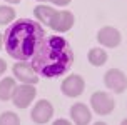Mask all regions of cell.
I'll use <instances>...</instances> for the list:
<instances>
[{
	"instance_id": "6da1fadb",
	"label": "cell",
	"mask_w": 127,
	"mask_h": 125,
	"mask_svg": "<svg viewBox=\"0 0 127 125\" xmlns=\"http://www.w3.org/2000/svg\"><path fill=\"white\" fill-rule=\"evenodd\" d=\"M30 65L44 78H57L67 74L74 65V52L69 40L60 35H47L30 58Z\"/></svg>"
},
{
	"instance_id": "7a4b0ae2",
	"label": "cell",
	"mask_w": 127,
	"mask_h": 125,
	"mask_svg": "<svg viewBox=\"0 0 127 125\" xmlns=\"http://www.w3.org/2000/svg\"><path fill=\"white\" fill-rule=\"evenodd\" d=\"M45 38L44 27L30 19H20L12 22L3 35L7 53L15 60H29L37 52L38 45Z\"/></svg>"
},
{
	"instance_id": "3957f363",
	"label": "cell",
	"mask_w": 127,
	"mask_h": 125,
	"mask_svg": "<svg viewBox=\"0 0 127 125\" xmlns=\"http://www.w3.org/2000/svg\"><path fill=\"white\" fill-rule=\"evenodd\" d=\"M35 95H37V90H35L33 85H30V83H22V85H15L10 100L13 102V105L17 107V108H27L33 102Z\"/></svg>"
},
{
	"instance_id": "277c9868",
	"label": "cell",
	"mask_w": 127,
	"mask_h": 125,
	"mask_svg": "<svg viewBox=\"0 0 127 125\" xmlns=\"http://www.w3.org/2000/svg\"><path fill=\"white\" fill-rule=\"evenodd\" d=\"M12 72H13V77L19 82H22V83L35 85V83L40 80V77L33 72V69H32V65H30L29 60H17L12 67Z\"/></svg>"
},
{
	"instance_id": "5b68a950",
	"label": "cell",
	"mask_w": 127,
	"mask_h": 125,
	"mask_svg": "<svg viewBox=\"0 0 127 125\" xmlns=\"http://www.w3.org/2000/svg\"><path fill=\"white\" fill-rule=\"evenodd\" d=\"M74 22H75V17H74L72 12H69V10H55V13L52 15L50 22H49V27L54 32L64 33V32H69L74 27Z\"/></svg>"
},
{
	"instance_id": "8992f818",
	"label": "cell",
	"mask_w": 127,
	"mask_h": 125,
	"mask_svg": "<svg viewBox=\"0 0 127 125\" xmlns=\"http://www.w3.org/2000/svg\"><path fill=\"white\" fill-rule=\"evenodd\" d=\"M104 83L114 94H124L127 88V77L119 69H110L104 75Z\"/></svg>"
},
{
	"instance_id": "52a82bcc",
	"label": "cell",
	"mask_w": 127,
	"mask_h": 125,
	"mask_svg": "<svg viewBox=\"0 0 127 125\" xmlns=\"http://www.w3.org/2000/svg\"><path fill=\"white\" fill-rule=\"evenodd\" d=\"M60 90L65 97H70V99H75V97H80L85 90V82L79 74H72L69 75L65 80L62 82L60 85Z\"/></svg>"
},
{
	"instance_id": "ba28073f",
	"label": "cell",
	"mask_w": 127,
	"mask_h": 125,
	"mask_svg": "<svg viewBox=\"0 0 127 125\" xmlns=\"http://www.w3.org/2000/svg\"><path fill=\"white\" fill-rule=\"evenodd\" d=\"M90 105H92V110L95 113H99V115H109L114 110L115 102L107 92H95L90 97Z\"/></svg>"
},
{
	"instance_id": "9c48e42d",
	"label": "cell",
	"mask_w": 127,
	"mask_h": 125,
	"mask_svg": "<svg viewBox=\"0 0 127 125\" xmlns=\"http://www.w3.org/2000/svg\"><path fill=\"white\" fill-rule=\"evenodd\" d=\"M52 115H54V107L49 100H38L32 108V120L38 125L47 124L52 119Z\"/></svg>"
},
{
	"instance_id": "30bf717a",
	"label": "cell",
	"mask_w": 127,
	"mask_h": 125,
	"mask_svg": "<svg viewBox=\"0 0 127 125\" xmlns=\"http://www.w3.org/2000/svg\"><path fill=\"white\" fill-rule=\"evenodd\" d=\"M97 40L107 49H115L121 45V32L114 27H102L97 33Z\"/></svg>"
},
{
	"instance_id": "8fae6325",
	"label": "cell",
	"mask_w": 127,
	"mask_h": 125,
	"mask_svg": "<svg viewBox=\"0 0 127 125\" xmlns=\"http://www.w3.org/2000/svg\"><path fill=\"white\" fill-rule=\"evenodd\" d=\"M70 119L74 125H89L92 120V112L84 103H74L70 107Z\"/></svg>"
},
{
	"instance_id": "7c38bea8",
	"label": "cell",
	"mask_w": 127,
	"mask_h": 125,
	"mask_svg": "<svg viewBox=\"0 0 127 125\" xmlns=\"http://www.w3.org/2000/svg\"><path fill=\"white\" fill-rule=\"evenodd\" d=\"M54 13H55V8L50 5H37L33 8V15L38 20V24H44L47 27H49V22H50Z\"/></svg>"
},
{
	"instance_id": "4fadbf2b",
	"label": "cell",
	"mask_w": 127,
	"mask_h": 125,
	"mask_svg": "<svg viewBox=\"0 0 127 125\" xmlns=\"http://www.w3.org/2000/svg\"><path fill=\"white\" fill-rule=\"evenodd\" d=\"M87 58H89V62L94 67H102L104 63L107 62V52L102 49V47H94V49L89 50Z\"/></svg>"
},
{
	"instance_id": "5bb4252c",
	"label": "cell",
	"mask_w": 127,
	"mask_h": 125,
	"mask_svg": "<svg viewBox=\"0 0 127 125\" xmlns=\"http://www.w3.org/2000/svg\"><path fill=\"white\" fill-rule=\"evenodd\" d=\"M13 88H15V78L12 77H5L3 80H0V100L7 102L12 99Z\"/></svg>"
},
{
	"instance_id": "9a60e30c",
	"label": "cell",
	"mask_w": 127,
	"mask_h": 125,
	"mask_svg": "<svg viewBox=\"0 0 127 125\" xmlns=\"http://www.w3.org/2000/svg\"><path fill=\"white\" fill-rule=\"evenodd\" d=\"M15 20V8L10 5H0V25H10Z\"/></svg>"
},
{
	"instance_id": "2e32d148",
	"label": "cell",
	"mask_w": 127,
	"mask_h": 125,
	"mask_svg": "<svg viewBox=\"0 0 127 125\" xmlns=\"http://www.w3.org/2000/svg\"><path fill=\"white\" fill-rule=\"evenodd\" d=\"M0 125H20V119L13 112H3L0 115Z\"/></svg>"
},
{
	"instance_id": "e0dca14e",
	"label": "cell",
	"mask_w": 127,
	"mask_h": 125,
	"mask_svg": "<svg viewBox=\"0 0 127 125\" xmlns=\"http://www.w3.org/2000/svg\"><path fill=\"white\" fill-rule=\"evenodd\" d=\"M47 2H50L52 5H57V7H65L70 3V0H47Z\"/></svg>"
},
{
	"instance_id": "ac0fdd59",
	"label": "cell",
	"mask_w": 127,
	"mask_h": 125,
	"mask_svg": "<svg viewBox=\"0 0 127 125\" xmlns=\"http://www.w3.org/2000/svg\"><path fill=\"white\" fill-rule=\"evenodd\" d=\"M52 125H72V124H70L69 120H65V119H59V120H55Z\"/></svg>"
},
{
	"instance_id": "d6986e66",
	"label": "cell",
	"mask_w": 127,
	"mask_h": 125,
	"mask_svg": "<svg viewBox=\"0 0 127 125\" xmlns=\"http://www.w3.org/2000/svg\"><path fill=\"white\" fill-rule=\"evenodd\" d=\"M5 70H7V63L3 62L2 58H0V77L3 75V72H5Z\"/></svg>"
},
{
	"instance_id": "ffe728a7",
	"label": "cell",
	"mask_w": 127,
	"mask_h": 125,
	"mask_svg": "<svg viewBox=\"0 0 127 125\" xmlns=\"http://www.w3.org/2000/svg\"><path fill=\"white\" fill-rule=\"evenodd\" d=\"M7 3H10V5H15V3H19V2H22V0H5Z\"/></svg>"
},
{
	"instance_id": "44dd1931",
	"label": "cell",
	"mask_w": 127,
	"mask_h": 125,
	"mask_svg": "<svg viewBox=\"0 0 127 125\" xmlns=\"http://www.w3.org/2000/svg\"><path fill=\"white\" fill-rule=\"evenodd\" d=\"M2 45H3V35H2V32H0V50H2Z\"/></svg>"
},
{
	"instance_id": "7402d4cb",
	"label": "cell",
	"mask_w": 127,
	"mask_h": 125,
	"mask_svg": "<svg viewBox=\"0 0 127 125\" xmlns=\"http://www.w3.org/2000/svg\"><path fill=\"white\" fill-rule=\"evenodd\" d=\"M121 125H127V119H124V120H122V122H121Z\"/></svg>"
},
{
	"instance_id": "603a6c76",
	"label": "cell",
	"mask_w": 127,
	"mask_h": 125,
	"mask_svg": "<svg viewBox=\"0 0 127 125\" xmlns=\"http://www.w3.org/2000/svg\"><path fill=\"white\" fill-rule=\"evenodd\" d=\"M94 125H107V124H104V122H97V124H94Z\"/></svg>"
},
{
	"instance_id": "cb8c5ba5",
	"label": "cell",
	"mask_w": 127,
	"mask_h": 125,
	"mask_svg": "<svg viewBox=\"0 0 127 125\" xmlns=\"http://www.w3.org/2000/svg\"><path fill=\"white\" fill-rule=\"evenodd\" d=\"M37 2H47V0H37Z\"/></svg>"
}]
</instances>
